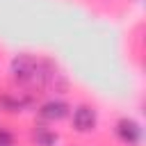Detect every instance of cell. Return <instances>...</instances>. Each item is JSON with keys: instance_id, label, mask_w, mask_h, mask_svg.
Here are the masks:
<instances>
[{"instance_id": "obj_1", "label": "cell", "mask_w": 146, "mask_h": 146, "mask_svg": "<svg viewBox=\"0 0 146 146\" xmlns=\"http://www.w3.org/2000/svg\"><path fill=\"white\" fill-rule=\"evenodd\" d=\"M11 71H14V75H16L21 82H36V78L43 75V73L39 71V62L32 59V57H25V55L14 59Z\"/></svg>"}, {"instance_id": "obj_2", "label": "cell", "mask_w": 146, "mask_h": 146, "mask_svg": "<svg viewBox=\"0 0 146 146\" xmlns=\"http://www.w3.org/2000/svg\"><path fill=\"white\" fill-rule=\"evenodd\" d=\"M73 128L78 132H91L96 128V110L89 105H78L73 110Z\"/></svg>"}, {"instance_id": "obj_3", "label": "cell", "mask_w": 146, "mask_h": 146, "mask_svg": "<svg viewBox=\"0 0 146 146\" xmlns=\"http://www.w3.org/2000/svg\"><path fill=\"white\" fill-rule=\"evenodd\" d=\"M116 135L128 146H137L141 141V128H139V123L135 119H121L116 123Z\"/></svg>"}, {"instance_id": "obj_4", "label": "cell", "mask_w": 146, "mask_h": 146, "mask_svg": "<svg viewBox=\"0 0 146 146\" xmlns=\"http://www.w3.org/2000/svg\"><path fill=\"white\" fill-rule=\"evenodd\" d=\"M39 114L43 119H48V121H59V119H64L68 114V105L64 100H48V103L41 105Z\"/></svg>"}, {"instance_id": "obj_5", "label": "cell", "mask_w": 146, "mask_h": 146, "mask_svg": "<svg viewBox=\"0 0 146 146\" xmlns=\"http://www.w3.org/2000/svg\"><path fill=\"white\" fill-rule=\"evenodd\" d=\"M55 141H57V137H55L52 132H41V135H39V144H41V146H52Z\"/></svg>"}, {"instance_id": "obj_6", "label": "cell", "mask_w": 146, "mask_h": 146, "mask_svg": "<svg viewBox=\"0 0 146 146\" xmlns=\"http://www.w3.org/2000/svg\"><path fill=\"white\" fill-rule=\"evenodd\" d=\"M11 141H14L11 132H7V130H0V146H11Z\"/></svg>"}]
</instances>
